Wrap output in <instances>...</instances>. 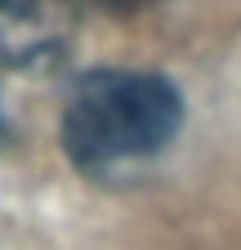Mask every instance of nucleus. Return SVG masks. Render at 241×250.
Segmentation results:
<instances>
[{
	"instance_id": "1",
	"label": "nucleus",
	"mask_w": 241,
	"mask_h": 250,
	"mask_svg": "<svg viewBox=\"0 0 241 250\" xmlns=\"http://www.w3.org/2000/svg\"><path fill=\"white\" fill-rule=\"evenodd\" d=\"M183 125V99L152 72H89L63 107V147L85 174H116L157 156Z\"/></svg>"
},
{
	"instance_id": "2",
	"label": "nucleus",
	"mask_w": 241,
	"mask_h": 250,
	"mask_svg": "<svg viewBox=\"0 0 241 250\" xmlns=\"http://www.w3.org/2000/svg\"><path fill=\"white\" fill-rule=\"evenodd\" d=\"M80 27V0H0V62L45 67L58 62Z\"/></svg>"
},
{
	"instance_id": "3",
	"label": "nucleus",
	"mask_w": 241,
	"mask_h": 250,
	"mask_svg": "<svg viewBox=\"0 0 241 250\" xmlns=\"http://www.w3.org/2000/svg\"><path fill=\"white\" fill-rule=\"evenodd\" d=\"M99 9H107V14H134V9H143L147 0H94Z\"/></svg>"
},
{
	"instance_id": "4",
	"label": "nucleus",
	"mask_w": 241,
	"mask_h": 250,
	"mask_svg": "<svg viewBox=\"0 0 241 250\" xmlns=\"http://www.w3.org/2000/svg\"><path fill=\"white\" fill-rule=\"evenodd\" d=\"M9 143V125H5V112H0V147Z\"/></svg>"
}]
</instances>
